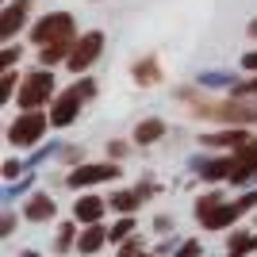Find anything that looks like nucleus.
I'll return each mask as SVG.
<instances>
[{
  "label": "nucleus",
  "mask_w": 257,
  "mask_h": 257,
  "mask_svg": "<svg viewBox=\"0 0 257 257\" xmlns=\"http://www.w3.org/2000/svg\"><path fill=\"white\" fill-rule=\"evenodd\" d=\"M69 35H73V16H65V12H54V16H46L43 23H35L31 27V39L35 43H69Z\"/></svg>",
  "instance_id": "1"
},
{
  "label": "nucleus",
  "mask_w": 257,
  "mask_h": 257,
  "mask_svg": "<svg viewBox=\"0 0 257 257\" xmlns=\"http://www.w3.org/2000/svg\"><path fill=\"white\" fill-rule=\"evenodd\" d=\"M43 131H46V119L39 115V111H23L8 127V142L12 146H35V142L43 139Z\"/></svg>",
  "instance_id": "2"
},
{
  "label": "nucleus",
  "mask_w": 257,
  "mask_h": 257,
  "mask_svg": "<svg viewBox=\"0 0 257 257\" xmlns=\"http://www.w3.org/2000/svg\"><path fill=\"white\" fill-rule=\"evenodd\" d=\"M50 92H54V77H50V73H31L27 81H23V88H20L23 111H35L39 104H46V100H50Z\"/></svg>",
  "instance_id": "3"
},
{
  "label": "nucleus",
  "mask_w": 257,
  "mask_h": 257,
  "mask_svg": "<svg viewBox=\"0 0 257 257\" xmlns=\"http://www.w3.org/2000/svg\"><path fill=\"white\" fill-rule=\"evenodd\" d=\"M92 92H96V88H92V81H81L77 88L62 92V100L54 104V115H50V119L58 123V127H62V123H73V115H77V107H81V100L92 96Z\"/></svg>",
  "instance_id": "4"
},
{
  "label": "nucleus",
  "mask_w": 257,
  "mask_h": 257,
  "mask_svg": "<svg viewBox=\"0 0 257 257\" xmlns=\"http://www.w3.org/2000/svg\"><path fill=\"white\" fill-rule=\"evenodd\" d=\"M100 46H104V35H85V39H81V43L73 46V54H69V58H65V62H69V69H77V73H81V69H88V65L96 62V54H100Z\"/></svg>",
  "instance_id": "5"
},
{
  "label": "nucleus",
  "mask_w": 257,
  "mask_h": 257,
  "mask_svg": "<svg viewBox=\"0 0 257 257\" xmlns=\"http://www.w3.org/2000/svg\"><path fill=\"white\" fill-rule=\"evenodd\" d=\"M115 173H119V169L111 165V161H104V165H81L77 173H69V184H73V188H88V184L111 181Z\"/></svg>",
  "instance_id": "6"
},
{
  "label": "nucleus",
  "mask_w": 257,
  "mask_h": 257,
  "mask_svg": "<svg viewBox=\"0 0 257 257\" xmlns=\"http://www.w3.org/2000/svg\"><path fill=\"white\" fill-rule=\"evenodd\" d=\"M27 12H31V0H12L8 8L0 12V39H12V35L20 31Z\"/></svg>",
  "instance_id": "7"
},
{
  "label": "nucleus",
  "mask_w": 257,
  "mask_h": 257,
  "mask_svg": "<svg viewBox=\"0 0 257 257\" xmlns=\"http://www.w3.org/2000/svg\"><path fill=\"white\" fill-rule=\"evenodd\" d=\"M253 169H257V139L253 142H242V150H238V158H234V173H230V181L242 184Z\"/></svg>",
  "instance_id": "8"
},
{
  "label": "nucleus",
  "mask_w": 257,
  "mask_h": 257,
  "mask_svg": "<svg viewBox=\"0 0 257 257\" xmlns=\"http://www.w3.org/2000/svg\"><path fill=\"white\" fill-rule=\"evenodd\" d=\"M100 215H104V200L100 196H81L77 200V219L81 223H96Z\"/></svg>",
  "instance_id": "9"
},
{
  "label": "nucleus",
  "mask_w": 257,
  "mask_h": 257,
  "mask_svg": "<svg viewBox=\"0 0 257 257\" xmlns=\"http://www.w3.org/2000/svg\"><path fill=\"white\" fill-rule=\"evenodd\" d=\"M104 238H107V230H104V226H96V223H92V226L85 230V234H81L77 249H81V253H96V249L104 246Z\"/></svg>",
  "instance_id": "10"
},
{
  "label": "nucleus",
  "mask_w": 257,
  "mask_h": 257,
  "mask_svg": "<svg viewBox=\"0 0 257 257\" xmlns=\"http://www.w3.org/2000/svg\"><path fill=\"white\" fill-rule=\"evenodd\" d=\"M50 215H54L50 196H31V200H27V219H35V223H46Z\"/></svg>",
  "instance_id": "11"
},
{
  "label": "nucleus",
  "mask_w": 257,
  "mask_h": 257,
  "mask_svg": "<svg viewBox=\"0 0 257 257\" xmlns=\"http://www.w3.org/2000/svg\"><path fill=\"white\" fill-rule=\"evenodd\" d=\"M238 142H253V139H246L242 131H226V135H207L204 146H238Z\"/></svg>",
  "instance_id": "12"
},
{
  "label": "nucleus",
  "mask_w": 257,
  "mask_h": 257,
  "mask_svg": "<svg viewBox=\"0 0 257 257\" xmlns=\"http://www.w3.org/2000/svg\"><path fill=\"white\" fill-rule=\"evenodd\" d=\"M161 119H146V123H139V131H135V142H154V139H161Z\"/></svg>",
  "instance_id": "13"
},
{
  "label": "nucleus",
  "mask_w": 257,
  "mask_h": 257,
  "mask_svg": "<svg viewBox=\"0 0 257 257\" xmlns=\"http://www.w3.org/2000/svg\"><path fill=\"white\" fill-rule=\"evenodd\" d=\"M65 50H69V43H50V46H46V50H43V62H46V65L62 62V58H69V54H65Z\"/></svg>",
  "instance_id": "14"
},
{
  "label": "nucleus",
  "mask_w": 257,
  "mask_h": 257,
  "mask_svg": "<svg viewBox=\"0 0 257 257\" xmlns=\"http://www.w3.org/2000/svg\"><path fill=\"white\" fill-rule=\"evenodd\" d=\"M135 77H139L142 85H150L154 77H158V62H150V58H146V62H139V65H135Z\"/></svg>",
  "instance_id": "15"
},
{
  "label": "nucleus",
  "mask_w": 257,
  "mask_h": 257,
  "mask_svg": "<svg viewBox=\"0 0 257 257\" xmlns=\"http://www.w3.org/2000/svg\"><path fill=\"white\" fill-rule=\"evenodd\" d=\"M135 204H139V192H115L111 196V207H119V211H135Z\"/></svg>",
  "instance_id": "16"
},
{
  "label": "nucleus",
  "mask_w": 257,
  "mask_h": 257,
  "mask_svg": "<svg viewBox=\"0 0 257 257\" xmlns=\"http://www.w3.org/2000/svg\"><path fill=\"white\" fill-rule=\"evenodd\" d=\"M249 246H253V238H249V234H234V238H230V257H242Z\"/></svg>",
  "instance_id": "17"
},
{
  "label": "nucleus",
  "mask_w": 257,
  "mask_h": 257,
  "mask_svg": "<svg viewBox=\"0 0 257 257\" xmlns=\"http://www.w3.org/2000/svg\"><path fill=\"white\" fill-rule=\"evenodd\" d=\"M12 88H16V73H4V81H0V100H8Z\"/></svg>",
  "instance_id": "18"
},
{
  "label": "nucleus",
  "mask_w": 257,
  "mask_h": 257,
  "mask_svg": "<svg viewBox=\"0 0 257 257\" xmlns=\"http://www.w3.org/2000/svg\"><path fill=\"white\" fill-rule=\"evenodd\" d=\"M131 226H135L131 219H119V223H115V230H111V238H119V242H123V234H131Z\"/></svg>",
  "instance_id": "19"
},
{
  "label": "nucleus",
  "mask_w": 257,
  "mask_h": 257,
  "mask_svg": "<svg viewBox=\"0 0 257 257\" xmlns=\"http://www.w3.org/2000/svg\"><path fill=\"white\" fill-rule=\"evenodd\" d=\"M73 242V226H62V234H58V249H69Z\"/></svg>",
  "instance_id": "20"
},
{
  "label": "nucleus",
  "mask_w": 257,
  "mask_h": 257,
  "mask_svg": "<svg viewBox=\"0 0 257 257\" xmlns=\"http://www.w3.org/2000/svg\"><path fill=\"white\" fill-rule=\"evenodd\" d=\"M4 177H8V181H16V177H20V165H16V161H4Z\"/></svg>",
  "instance_id": "21"
},
{
  "label": "nucleus",
  "mask_w": 257,
  "mask_h": 257,
  "mask_svg": "<svg viewBox=\"0 0 257 257\" xmlns=\"http://www.w3.org/2000/svg\"><path fill=\"white\" fill-rule=\"evenodd\" d=\"M238 96H257V81H246V85L238 88Z\"/></svg>",
  "instance_id": "22"
},
{
  "label": "nucleus",
  "mask_w": 257,
  "mask_h": 257,
  "mask_svg": "<svg viewBox=\"0 0 257 257\" xmlns=\"http://www.w3.org/2000/svg\"><path fill=\"white\" fill-rule=\"evenodd\" d=\"M246 69H257V54H246Z\"/></svg>",
  "instance_id": "23"
}]
</instances>
